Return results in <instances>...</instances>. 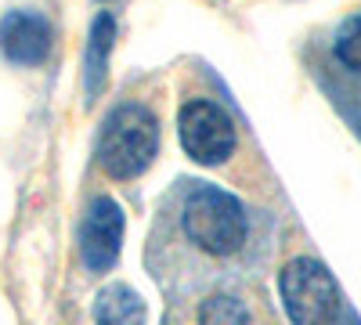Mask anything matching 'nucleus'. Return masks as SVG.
<instances>
[{"instance_id":"nucleus-1","label":"nucleus","mask_w":361,"mask_h":325,"mask_svg":"<svg viewBox=\"0 0 361 325\" xmlns=\"http://www.w3.org/2000/svg\"><path fill=\"white\" fill-rule=\"evenodd\" d=\"M156 152H159V120L148 105L123 102L102 120L94 159L112 181L141 177L156 163Z\"/></svg>"},{"instance_id":"nucleus-2","label":"nucleus","mask_w":361,"mask_h":325,"mask_svg":"<svg viewBox=\"0 0 361 325\" xmlns=\"http://www.w3.org/2000/svg\"><path fill=\"white\" fill-rule=\"evenodd\" d=\"M180 228L188 243L199 246L209 257H235L250 239V214L231 192L199 185L188 192L185 210H180Z\"/></svg>"},{"instance_id":"nucleus-3","label":"nucleus","mask_w":361,"mask_h":325,"mask_svg":"<svg viewBox=\"0 0 361 325\" xmlns=\"http://www.w3.org/2000/svg\"><path fill=\"white\" fill-rule=\"evenodd\" d=\"M279 297L293 325H336L340 321V286L333 271L314 257H293L279 271Z\"/></svg>"},{"instance_id":"nucleus-4","label":"nucleus","mask_w":361,"mask_h":325,"mask_svg":"<svg viewBox=\"0 0 361 325\" xmlns=\"http://www.w3.org/2000/svg\"><path fill=\"white\" fill-rule=\"evenodd\" d=\"M177 137H180V149L185 156L199 166H221L231 159L235 145H238V134H235V123L231 116L206 102V98H195L188 102L185 109L177 112Z\"/></svg>"},{"instance_id":"nucleus-5","label":"nucleus","mask_w":361,"mask_h":325,"mask_svg":"<svg viewBox=\"0 0 361 325\" xmlns=\"http://www.w3.org/2000/svg\"><path fill=\"white\" fill-rule=\"evenodd\" d=\"M123 231H127L123 206L112 195L90 199L83 224H80V257L90 275H105L116 268L119 253H123Z\"/></svg>"},{"instance_id":"nucleus-6","label":"nucleus","mask_w":361,"mask_h":325,"mask_svg":"<svg viewBox=\"0 0 361 325\" xmlns=\"http://www.w3.org/2000/svg\"><path fill=\"white\" fill-rule=\"evenodd\" d=\"M54 47V25L33 8H15L0 18V54L11 66H40Z\"/></svg>"},{"instance_id":"nucleus-7","label":"nucleus","mask_w":361,"mask_h":325,"mask_svg":"<svg viewBox=\"0 0 361 325\" xmlns=\"http://www.w3.org/2000/svg\"><path fill=\"white\" fill-rule=\"evenodd\" d=\"M112 47H116V18H112V11H98V18L87 29V51H83V94H87V105L105 94Z\"/></svg>"},{"instance_id":"nucleus-8","label":"nucleus","mask_w":361,"mask_h":325,"mask_svg":"<svg viewBox=\"0 0 361 325\" xmlns=\"http://www.w3.org/2000/svg\"><path fill=\"white\" fill-rule=\"evenodd\" d=\"M94 321L98 325H145L148 307L137 289L112 282V286L98 289V297H94Z\"/></svg>"},{"instance_id":"nucleus-9","label":"nucleus","mask_w":361,"mask_h":325,"mask_svg":"<svg viewBox=\"0 0 361 325\" xmlns=\"http://www.w3.org/2000/svg\"><path fill=\"white\" fill-rule=\"evenodd\" d=\"M199 325H253V318L235 293H214L199 304Z\"/></svg>"},{"instance_id":"nucleus-10","label":"nucleus","mask_w":361,"mask_h":325,"mask_svg":"<svg viewBox=\"0 0 361 325\" xmlns=\"http://www.w3.org/2000/svg\"><path fill=\"white\" fill-rule=\"evenodd\" d=\"M333 51H336V58H340V66H347L350 73L361 76V15H350V18L336 29Z\"/></svg>"},{"instance_id":"nucleus-11","label":"nucleus","mask_w":361,"mask_h":325,"mask_svg":"<svg viewBox=\"0 0 361 325\" xmlns=\"http://www.w3.org/2000/svg\"><path fill=\"white\" fill-rule=\"evenodd\" d=\"M340 325H361V318H357V314H343V321H340Z\"/></svg>"},{"instance_id":"nucleus-12","label":"nucleus","mask_w":361,"mask_h":325,"mask_svg":"<svg viewBox=\"0 0 361 325\" xmlns=\"http://www.w3.org/2000/svg\"><path fill=\"white\" fill-rule=\"evenodd\" d=\"M98 4H105V0H98Z\"/></svg>"}]
</instances>
